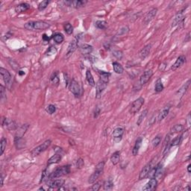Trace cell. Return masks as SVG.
Here are the masks:
<instances>
[{
  "instance_id": "obj_1",
  "label": "cell",
  "mask_w": 191,
  "mask_h": 191,
  "mask_svg": "<svg viewBox=\"0 0 191 191\" xmlns=\"http://www.w3.org/2000/svg\"><path fill=\"white\" fill-rule=\"evenodd\" d=\"M49 27L50 25L44 21H29L24 25V28L29 31L45 30Z\"/></svg>"
},
{
  "instance_id": "obj_2",
  "label": "cell",
  "mask_w": 191,
  "mask_h": 191,
  "mask_svg": "<svg viewBox=\"0 0 191 191\" xmlns=\"http://www.w3.org/2000/svg\"><path fill=\"white\" fill-rule=\"evenodd\" d=\"M70 172V165H67V166H63L61 167H59L56 169L54 172L49 175V179H55L57 178H60L61 176H66Z\"/></svg>"
},
{
  "instance_id": "obj_3",
  "label": "cell",
  "mask_w": 191,
  "mask_h": 191,
  "mask_svg": "<svg viewBox=\"0 0 191 191\" xmlns=\"http://www.w3.org/2000/svg\"><path fill=\"white\" fill-rule=\"evenodd\" d=\"M104 167V161H101L100 163H98L96 166V170H95L94 172L91 176V177L89 178L88 182L90 184H93L96 182L98 177L101 176V174L102 173Z\"/></svg>"
},
{
  "instance_id": "obj_4",
  "label": "cell",
  "mask_w": 191,
  "mask_h": 191,
  "mask_svg": "<svg viewBox=\"0 0 191 191\" xmlns=\"http://www.w3.org/2000/svg\"><path fill=\"white\" fill-rule=\"evenodd\" d=\"M51 143H52V141L50 140H47L42 144L39 145L38 146H37L36 148L33 149L31 152V155L32 157L37 156V155H39V154H41L42 152H43L44 151L47 150L49 147L50 146Z\"/></svg>"
},
{
  "instance_id": "obj_5",
  "label": "cell",
  "mask_w": 191,
  "mask_h": 191,
  "mask_svg": "<svg viewBox=\"0 0 191 191\" xmlns=\"http://www.w3.org/2000/svg\"><path fill=\"white\" fill-rule=\"evenodd\" d=\"M0 73H1V75L2 76L3 81H4L5 84L6 85L7 88L11 90L12 87V77L11 73L6 69H4L3 67L0 68Z\"/></svg>"
},
{
  "instance_id": "obj_6",
  "label": "cell",
  "mask_w": 191,
  "mask_h": 191,
  "mask_svg": "<svg viewBox=\"0 0 191 191\" xmlns=\"http://www.w3.org/2000/svg\"><path fill=\"white\" fill-rule=\"evenodd\" d=\"M144 98L143 97H140V98H137L136 100H134L131 104V107H130V113L131 114H135L137 112L140 110L141 107L143 106L144 104Z\"/></svg>"
},
{
  "instance_id": "obj_7",
  "label": "cell",
  "mask_w": 191,
  "mask_h": 191,
  "mask_svg": "<svg viewBox=\"0 0 191 191\" xmlns=\"http://www.w3.org/2000/svg\"><path fill=\"white\" fill-rule=\"evenodd\" d=\"M154 159H152V160H151L149 164H147L146 165V166H145L142 169V170L140 171V175H139L140 180L144 179V178H146L148 176V175H149V172H150L151 169H152L153 166H154V165L153 164L154 162Z\"/></svg>"
},
{
  "instance_id": "obj_8",
  "label": "cell",
  "mask_w": 191,
  "mask_h": 191,
  "mask_svg": "<svg viewBox=\"0 0 191 191\" xmlns=\"http://www.w3.org/2000/svg\"><path fill=\"white\" fill-rule=\"evenodd\" d=\"M2 126L8 131H13V130H15L16 128H18L14 120H12L11 119H9V118H4L3 119Z\"/></svg>"
},
{
  "instance_id": "obj_9",
  "label": "cell",
  "mask_w": 191,
  "mask_h": 191,
  "mask_svg": "<svg viewBox=\"0 0 191 191\" xmlns=\"http://www.w3.org/2000/svg\"><path fill=\"white\" fill-rule=\"evenodd\" d=\"M124 134V128L122 127H117L113 131L112 136L113 140L115 143H119L122 139V136Z\"/></svg>"
},
{
  "instance_id": "obj_10",
  "label": "cell",
  "mask_w": 191,
  "mask_h": 191,
  "mask_svg": "<svg viewBox=\"0 0 191 191\" xmlns=\"http://www.w3.org/2000/svg\"><path fill=\"white\" fill-rule=\"evenodd\" d=\"M69 89H70V92H72V93H73L75 96L77 97L80 95V86L78 83V81H75V79H73L70 83V86H69Z\"/></svg>"
},
{
  "instance_id": "obj_11",
  "label": "cell",
  "mask_w": 191,
  "mask_h": 191,
  "mask_svg": "<svg viewBox=\"0 0 191 191\" xmlns=\"http://www.w3.org/2000/svg\"><path fill=\"white\" fill-rule=\"evenodd\" d=\"M64 182L65 181L64 179H49L47 182V184L51 188H60L64 185Z\"/></svg>"
},
{
  "instance_id": "obj_12",
  "label": "cell",
  "mask_w": 191,
  "mask_h": 191,
  "mask_svg": "<svg viewBox=\"0 0 191 191\" xmlns=\"http://www.w3.org/2000/svg\"><path fill=\"white\" fill-rule=\"evenodd\" d=\"M157 12H158V9L157 8H152V9L149 11L147 12V14L145 16L144 19H143V23L145 25H147V24L150 23L152 20L154 18V17L156 16Z\"/></svg>"
},
{
  "instance_id": "obj_13",
  "label": "cell",
  "mask_w": 191,
  "mask_h": 191,
  "mask_svg": "<svg viewBox=\"0 0 191 191\" xmlns=\"http://www.w3.org/2000/svg\"><path fill=\"white\" fill-rule=\"evenodd\" d=\"M108 86V83H105L104 81H102V80H98V82H97L96 85V98H100L101 96H102V93L104 91V90Z\"/></svg>"
},
{
  "instance_id": "obj_14",
  "label": "cell",
  "mask_w": 191,
  "mask_h": 191,
  "mask_svg": "<svg viewBox=\"0 0 191 191\" xmlns=\"http://www.w3.org/2000/svg\"><path fill=\"white\" fill-rule=\"evenodd\" d=\"M153 75V72L152 70H146L145 71L142 75L140 78V84L141 85H144L145 84H146L148 81L150 80V79L152 78V76Z\"/></svg>"
},
{
  "instance_id": "obj_15",
  "label": "cell",
  "mask_w": 191,
  "mask_h": 191,
  "mask_svg": "<svg viewBox=\"0 0 191 191\" xmlns=\"http://www.w3.org/2000/svg\"><path fill=\"white\" fill-rule=\"evenodd\" d=\"M28 128H29V125L28 124H24L23 126L17 128V132H16L15 134V140L23 139V137L25 134V131H27Z\"/></svg>"
},
{
  "instance_id": "obj_16",
  "label": "cell",
  "mask_w": 191,
  "mask_h": 191,
  "mask_svg": "<svg viewBox=\"0 0 191 191\" xmlns=\"http://www.w3.org/2000/svg\"><path fill=\"white\" fill-rule=\"evenodd\" d=\"M157 186H158V181H157L154 178H151L148 183L143 187V191H152L156 189Z\"/></svg>"
},
{
  "instance_id": "obj_17",
  "label": "cell",
  "mask_w": 191,
  "mask_h": 191,
  "mask_svg": "<svg viewBox=\"0 0 191 191\" xmlns=\"http://www.w3.org/2000/svg\"><path fill=\"white\" fill-rule=\"evenodd\" d=\"M185 11V8L181 11H179V13H178L176 14V17L174 19L173 22H172V27L173 26H176L178 24H184V11Z\"/></svg>"
},
{
  "instance_id": "obj_18",
  "label": "cell",
  "mask_w": 191,
  "mask_h": 191,
  "mask_svg": "<svg viewBox=\"0 0 191 191\" xmlns=\"http://www.w3.org/2000/svg\"><path fill=\"white\" fill-rule=\"evenodd\" d=\"M78 48V41H73L70 43V44L68 46L67 51V54H66V57L69 58L70 55L73 54Z\"/></svg>"
},
{
  "instance_id": "obj_19",
  "label": "cell",
  "mask_w": 191,
  "mask_h": 191,
  "mask_svg": "<svg viewBox=\"0 0 191 191\" xmlns=\"http://www.w3.org/2000/svg\"><path fill=\"white\" fill-rule=\"evenodd\" d=\"M186 61V57L184 55H180L178 58H177L176 61L175 62V64L172 66L171 67V70L172 71H176V70H178V68H180L184 64V62Z\"/></svg>"
},
{
  "instance_id": "obj_20",
  "label": "cell",
  "mask_w": 191,
  "mask_h": 191,
  "mask_svg": "<svg viewBox=\"0 0 191 191\" xmlns=\"http://www.w3.org/2000/svg\"><path fill=\"white\" fill-rule=\"evenodd\" d=\"M87 1H83V0H75V1H68L65 2V4L68 5L69 6L73 7L75 8H80L85 5Z\"/></svg>"
},
{
  "instance_id": "obj_21",
  "label": "cell",
  "mask_w": 191,
  "mask_h": 191,
  "mask_svg": "<svg viewBox=\"0 0 191 191\" xmlns=\"http://www.w3.org/2000/svg\"><path fill=\"white\" fill-rule=\"evenodd\" d=\"M170 108H171V106H170V104H167L166 106H165L164 108H162V110H160V113L158 114V121L159 122L162 121L164 118H166V116H167L168 114H169V112H170Z\"/></svg>"
},
{
  "instance_id": "obj_22",
  "label": "cell",
  "mask_w": 191,
  "mask_h": 191,
  "mask_svg": "<svg viewBox=\"0 0 191 191\" xmlns=\"http://www.w3.org/2000/svg\"><path fill=\"white\" fill-rule=\"evenodd\" d=\"M151 48H152V45L151 44H148L146 46H145L139 52V57L141 58V59H143L144 60L145 58L148 57V55L150 53L151 51Z\"/></svg>"
},
{
  "instance_id": "obj_23",
  "label": "cell",
  "mask_w": 191,
  "mask_h": 191,
  "mask_svg": "<svg viewBox=\"0 0 191 191\" xmlns=\"http://www.w3.org/2000/svg\"><path fill=\"white\" fill-rule=\"evenodd\" d=\"M31 8V6L30 5L28 4V3H25V2H23V3H20V4L17 5L15 7V11L18 14L19 13H23V12H25L26 11H28L29 9H30Z\"/></svg>"
},
{
  "instance_id": "obj_24",
  "label": "cell",
  "mask_w": 191,
  "mask_h": 191,
  "mask_svg": "<svg viewBox=\"0 0 191 191\" xmlns=\"http://www.w3.org/2000/svg\"><path fill=\"white\" fill-rule=\"evenodd\" d=\"M62 154L61 153H55V154L52 156L47 161V166H49L52 164H58L61 160Z\"/></svg>"
},
{
  "instance_id": "obj_25",
  "label": "cell",
  "mask_w": 191,
  "mask_h": 191,
  "mask_svg": "<svg viewBox=\"0 0 191 191\" xmlns=\"http://www.w3.org/2000/svg\"><path fill=\"white\" fill-rule=\"evenodd\" d=\"M79 50L82 55H90L93 52V47L88 44H82L80 46Z\"/></svg>"
},
{
  "instance_id": "obj_26",
  "label": "cell",
  "mask_w": 191,
  "mask_h": 191,
  "mask_svg": "<svg viewBox=\"0 0 191 191\" xmlns=\"http://www.w3.org/2000/svg\"><path fill=\"white\" fill-rule=\"evenodd\" d=\"M142 142H143V138L141 137H139L136 140L133 149H132V154H133L134 156H136L138 154L139 149H140L141 145H142Z\"/></svg>"
},
{
  "instance_id": "obj_27",
  "label": "cell",
  "mask_w": 191,
  "mask_h": 191,
  "mask_svg": "<svg viewBox=\"0 0 191 191\" xmlns=\"http://www.w3.org/2000/svg\"><path fill=\"white\" fill-rule=\"evenodd\" d=\"M120 160V152L116 151L114 153H113L110 157V161L114 165H116Z\"/></svg>"
},
{
  "instance_id": "obj_28",
  "label": "cell",
  "mask_w": 191,
  "mask_h": 191,
  "mask_svg": "<svg viewBox=\"0 0 191 191\" xmlns=\"http://www.w3.org/2000/svg\"><path fill=\"white\" fill-rule=\"evenodd\" d=\"M112 65H113V69H114V71L117 74H122L123 73L124 69L122 67V66L118 63L116 61H114L112 63Z\"/></svg>"
},
{
  "instance_id": "obj_29",
  "label": "cell",
  "mask_w": 191,
  "mask_h": 191,
  "mask_svg": "<svg viewBox=\"0 0 191 191\" xmlns=\"http://www.w3.org/2000/svg\"><path fill=\"white\" fill-rule=\"evenodd\" d=\"M86 79H87V82L91 87H95L96 86V83H95L94 79L93 77V75L91 73V72L90 70H87L86 72Z\"/></svg>"
},
{
  "instance_id": "obj_30",
  "label": "cell",
  "mask_w": 191,
  "mask_h": 191,
  "mask_svg": "<svg viewBox=\"0 0 191 191\" xmlns=\"http://www.w3.org/2000/svg\"><path fill=\"white\" fill-rule=\"evenodd\" d=\"M110 74L109 73H106L104 71L99 72V79L102 80V81L105 83H108L109 81V77H110Z\"/></svg>"
},
{
  "instance_id": "obj_31",
  "label": "cell",
  "mask_w": 191,
  "mask_h": 191,
  "mask_svg": "<svg viewBox=\"0 0 191 191\" xmlns=\"http://www.w3.org/2000/svg\"><path fill=\"white\" fill-rule=\"evenodd\" d=\"M95 25L96 27L98 29H101V30H104L108 28V23L107 22L103 21V20H98L95 23Z\"/></svg>"
},
{
  "instance_id": "obj_32",
  "label": "cell",
  "mask_w": 191,
  "mask_h": 191,
  "mask_svg": "<svg viewBox=\"0 0 191 191\" xmlns=\"http://www.w3.org/2000/svg\"><path fill=\"white\" fill-rule=\"evenodd\" d=\"M103 187H104V190H111L114 187V182H113L111 178H109L107 181H105L104 182Z\"/></svg>"
},
{
  "instance_id": "obj_33",
  "label": "cell",
  "mask_w": 191,
  "mask_h": 191,
  "mask_svg": "<svg viewBox=\"0 0 191 191\" xmlns=\"http://www.w3.org/2000/svg\"><path fill=\"white\" fill-rule=\"evenodd\" d=\"M53 40H54L55 42L56 43H58V44H60L64 40V35H62L61 33H56L53 35Z\"/></svg>"
},
{
  "instance_id": "obj_34",
  "label": "cell",
  "mask_w": 191,
  "mask_h": 191,
  "mask_svg": "<svg viewBox=\"0 0 191 191\" xmlns=\"http://www.w3.org/2000/svg\"><path fill=\"white\" fill-rule=\"evenodd\" d=\"M163 90H164V85H163L161 79H158L156 81V83H155L154 91H155V92H157V93H160V92H161Z\"/></svg>"
},
{
  "instance_id": "obj_35",
  "label": "cell",
  "mask_w": 191,
  "mask_h": 191,
  "mask_svg": "<svg viewBox=\"0 0 191 191\" xmlns=\"http://www.w3.org/2000/svg\"><path fill=\"white\" fill-rule=\"evenodd\" d=\"M184 129V126L182 125H176L174 126L173 127L171 128L170 130V134H176V133H179L182 131H183Z\"/></svg>"
},
{
  "instance_id": "obj_36",
  "label": "cell",
  "mask_w": 191,
  "mask_h": 191,
  "mask_svg": "<svg viewBox=\"0 0 191 191\" xmlns=\"http://www.w3.org/2000/svg\"><path fill=\"white\" fill-rule=\"evenodd\" d=\"M50 81L53 85L58 86V84H59V81H60L59 78L58 77V73H55L52 74V75L51 76Z\"/></svg>"
},
{
  "instance_id": "obj_37",
  "label": "cell",
  "mask_w": 191,
  "mask_h": 191,
  "mask_svg": "<svg viewBox=\"0 0 191 191\" xmlns=\"http://www.w3.org/2000/svg\"><path fill=\"white\" fill-rule=\"evenodd\" d=\"M190 80H188V81H187V83L184 84V85L182 86V88L178 91V93H181V96H182L186 93V91H187V90L188 89V87L190 86Z\"/></svg>"
},
{
  "instance_id": "obj_38",
  "label": "cell",
  "mask_w": 191,
  "mask_h": 191,
  "mask_svg": "<svg viewBox=\"0 0 191 191\" xmlns=\"http://www.w3.org/2000/svg\"><path fill=\"white\" fill-rule=\"evenodd\" d=\"M8 63H9V64L11 65V67L13 70L17 72L19 71V66L16 61H14V59H9V60H8Z\"/></svg>"
},
{
  "instance_id": "obj_39",
  "label": "cell",
  "mask_w": 191,
  "mask_h": 191,
  "mask_svg": "<svg viewBox=\"0 0 191 191\" xmlns=\"http://www.w3.org/2000/svg\"><path fill=\"white\" fill-rule=\"evenodd\" d=\"M147 114H148V110H147V109L144 110L143 112H142V113H141L140 115V116H139V118H138V120H137V126H140V125L141 122H143V120H144L145 118H146V116Z\"/></svg>"
},
{
  "instance_id": "obj_40",
  "label": "cell",
  "mask_w": 191,
  "mask_h": 191,
  "mask_svg": "<svg viewBox=\"0 0 191 191\" xmlns=\"http://www.w3.org/2000/svg\"><path fill=\"white\" fill-rule=\"evenodd\" d=\"M128 31H129V28L128 26H124L119 30L118 33L116 34V36H122V35H126Z\"/></svg>"
},
{
  "instance_id": "obj_41",
  "label": "cell",
  "mask_w": 191,
  "mask_h": 191,
  "mask_svg": "<svg viewBox=\"0 0 191 191\" xmlns=\"http://www.w3.org/2000/svg\"><path fill=\"white\" fill-rule=\"evenodd\" d=\"M64 30L67 35H71L73 32V27L70 23H67L64 25Z\"/></svg>"
},
{
  "instance_id": "obj_42",
  "label": "cell",
  "mask_w": 191,
  "mask_h": 191,
  "mask_svg": "<svg viewBox=\"0 0 191 191\" xmlns=\"http://www.w3.org/2000/svg\"><path fill=\"white\" fill-rule=\"evenodd\" d=\"M160 141H161V137L160 136H157L152 140V144L153 148H155L158 146L160 143Z\"/></svg>"
},
{
  "instance_id": "obj_43",
  "label": "cell",
  "mask_w": 191,
  "mask_h": 191,
  "mask_svg": "<svg viewBox=\"0 0 191 191\" xmlns=\"http://www.w3.org/2000/svg\"><path fill=\"white\" fill-rule=\"evenodd\" d=\"M182 142V139H181V136H178L172 142H170V146H171V147L175 146H178V145H179Z\"/></svg>"
},
{
  "instance_id": "obj_44",
  "label": "cell",
  "mask_w": 191,
  "mask_h": 191,
  "mask_svg": "<svg viewBox=\"0 0 191 191\" xmlns=\"http://www.w3.org/2000/svg\"><path fill=\"white\" fill-rule=\"evenodd\" d=\"M1 155L3 154L6 148V145H7V140L5 138V137H2V140H1Z\"/></svg>"
},
{
  "instance_id": "obj_45",
  "label": "cell",
  "mask_w": 191,
  "mask_h": 191,
  "mask_svg": "<svg viewBox=\"0 0 191 191\" xmlns=\"http://www.w3.org/2000/svg\"><path fill=\"white\" fill-rule=\"evenodd\" d=\"M46 111L49 114H54L55 112L56 111V107L55 106L54 104H49L48 106L46 108Z\"/></svg>"
},
{
  "instance_id": "obj_46",
  "label": "cell",
  "mask_w": 191,
  "mask_h": 191,
  "mask_svg": "<svg viewBox=\"0 0 191 191\" xmlns=\"http://www.w3.org/2000/svg\"><path fill=\"white\" fill-rule=\"evenodd\" d=\"M49 3V2L48 0H45V1H43V2H41V3L38 5L39 11H43V10H44L45 8H47V7L48 6Z\"/></svg>"
},
{
  "instance_id": "obj_47",
  "label": "cell",
  "mask_w": 191,
  "mask_h": 191,
  "mask_svg": "<svg viewBox=\"0 0 191 191\" xmlns=\"http://www.w3.org/2000/svg\"><path fill=\"white\" fill-rule=\"evenodd\" d=\"M113 55L118 59V60H121L122 57H123V54H122V52L120 50H114L113 52Z\"/></svg>"
},
{
  "instance_id": "obj_48",
  "label": "cell",
  "mask_w": 191,
  "mask_h": 191,
  "mask_svg": "<svg viewBox=\"0 0 191 191\" xmlns=\"http://www.w3.org/2000/svg\"><path fill=\"white\" fill-rule=\"evenodd\" d=\"M0 96H1V100L3 101L6 99V91L3 85H0Z\"/></svg>"
},
{
  "instance_id": "obj_49",
  "label": "cell",
  "mask_w": 191,
  "mask_h": 191,
  "mask_svg": "<svg viewBox=\"0 0 191 191\" xmlns=\"http://www.w3.org/2000/svg\"><path fill=\"white\" fill-rule=\"evenodd\" d=\"M57 52V49L55 47H50L48 49V50L46 52V55H55Z\"/></svg>"
},
{
  "instance_id": "obj_50",
  "label": "cell",
  "mask_w": 191,
  "mask_h": 191,
  "mask_svg": "<svg viewBox=\"0 0 191 191\" xmlns=\"http://www.w3.org/2000/svg\"><path fill=\"white\" fill-rule=\"evenodd\" d=\"M101 187V182H94L93 185L91 187V190L94 191H98Z\"/></svg>"
},
{
  "instance_id": "obj_51",
  "label": "cell",
  "mask_w": 191,
  "mask_h": 191,
  "mask_svg": "<svg viewBox=\"0 0 191 191\" xmlns=\"http://www.w3.org/2000/svg\"><path fill=\"white\" fill-rule=\"evenodd\" d=\"M84 165H85V162H84L83 159L79 158L77 160V162H76V166H77V168L81 169L84 166Z\"/></svg>"
},
{
  "instance_id": "obj_52",
  "label": "cell",
  "mask_w": 191,
  "mask_h": 191,
  "mask_svg": "<svg viewBox=\"0 0 191 191\" xmlns=\"http://www.w3.org/2000/svg\"><path fill=\"white\" fill-rule=\"evenodd\" d=\"M99 113H100V109L97 107L96 108V110H95L94 111V116H93V117L94 118H96L97 116L99 115Z\"/></svg>"
},
{
  "instance_id": "obj_53",
  "label": "cell",
  "mask_w": 191,
  "mask_h": 191,
  "mask_svg": "<svg viewBox=\"0 0 191 191\" xmlns=\"http://www.w3.org/2000/svg\"><path fill=\"white\" fill-rule=\"evenodd\" d=\"M43 40L44 42H49V37L46 34H44V35H43Z\"/></svg>"
},
{
  "instance_id": "obj_54",
  "label": "cell",
  "mask_w": 191,
  "mask_h": 191,
  "mask_svg": "<svg viewBox=\"0 0 191 191\" xmlns=\"http://www.w3.org/2000/svg\"><path fill=\"white\" fill-rule=\"evenodd\" d=\"M166 63H163V64H161L160 65V67H159V70H161V71H164V69L166 68Z\"/></svg>"
},
{
  "instance_id": "obj_55",
  "label": "cell",
  "mask_w": 191,
  "mask_h": 191,
  "mask_svg": "<svg viewBox=\"0 0 191 191\" xmlns=\"http://www.w3.org/2000/svg\"><path fill=\"white\" fill-rule=\"evenodd\" d=\"M18 73H19V75H25V73L23 71H21V70H19L18 71Z\"/></svg>"
},
{
  "instance_id": "obj_56",
  "label": "cell",
  "mask_w": 191,
  "mask_h": 191,
  "mask_svg": "<svg viewBox=\"0 0 191 191\" xmlns=\"http://www.w3.org/2000/svg\"><path fill=\"white\" fill-rule=\"evenodd\" d=\"M3 186V176H1V186L0 187H2Z\"/></svg>"
},
{
  "instance_id": "obj_57",
  "label": "cell",
  "mask_w": 191,
  "mask_h": 191,
  "mask_svg": "<svg viewBox=\"0 0 191 191\" xmlns=\"http://www.w3.org/2000/svg\"><path fill=\"white\" fill-rule=\"evenodd\" d=\"M190 166H191L190 164H189V165L187 166V171H188V172H191V171H190Z\"/></svg>"
},
{
  "instance_id": "obj_58",
  "label": "cell",
  "mask_w": 191,
  "mask_h": 191,
  "mask_svg": "<svg viewBox=\"0 0 191 191\" xmlns=\"http://www.w3.org/2000/svg\"><path fill=\"white\" fill-rule=\"evenodd\" d=\"M191 190L190 187V186L188 185V186H187V188H185V190Z\"/></svg>"
}]
</instances>
